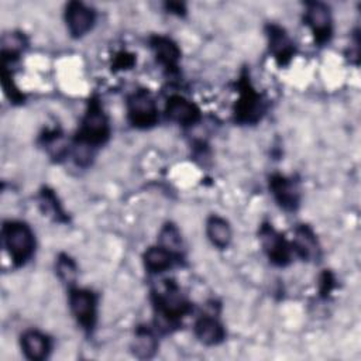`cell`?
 <instances>
[{
    "instance_id": "cell-1",
    "label": "cell",
    "mask_w": 361,
    "mask_h": 361,
    "mask_svg": "<svg viewBox=\"0 0 361 361\" xmlns=\"http://www.w3.org/2000/svg\"><path fill=\"white\" fill-rule=\"evenodd\" d=\"M157 309V326L165 331L176 327L179 320L189 312L190 305L182 296L173 281H164V288L154 292Z\"/></svg>"
},
{
    "instance_id": "cell-2",
    "label": "cell",
    "mask_w": 361,
    "mask_h": 361,
    "mask_svg": "<svg viewBox=\"0 0 361 361\" xmlns=\"http://www.w3.org/2000/svg\"><path fill=\"white\" fill-rule=\"evenodd\" d=\"M4 245L16 267L24 265L34 254L35 238L30 226L24 221L8 220L1 228Z\"/></svg>"
},
{
    "instance_id": "cell-3",
    "label": "cell",
    "mask_w": 361,
    "mask_h": 361,
    "mask_svg": "<svg viewBox=\"0 0 361 361\" xmlns=\"http://www.w3.org/2000/svg\"><path fill=\"white\" fill-rule=\"evenodd\" d=\"M110 135V127L107 116L103 111L99 100L92 99L89 102L87 110L82 120L80 128L76 134V145H83L87 148L100 145L107 141Z\"/></svg>"
},
{
    "instance_id": "cell-4",
    "label": "cell",
    "mask_w": 361,
    "mask_h": 361,
    "mask_svg": "<svg viewBox=\"0 0 361 361\" xmlns=\"http://www.w3.org/2000/svg\"><path fill=\"white\" fill-rule=\"evenodd\" d=\"M240 99L234 107V118L241 124H255L261 120L265 104L259 93L255 92L247 75H243L238 82Z\"/></svg>"
},
{
    "instance_id": "cell-5",
    "label": "cell",
    "mask_w": 361,
    "mask_h": 361,
    "mask_svg": "<svg viewBox=\"0 0 361 361\" xmlns=\"http://www.w3.org/2000/svg\"><path fill=\"white\" fill-rule=\"evenodd\" d=\"M130 123L137 128L152 127L158 121V110L154 97L145 89L135 90L127 99Z\"/></svg>"
},
{
    "instance_id": "cell-6",
    "label": "cell",
    "mask_w": 361,
    "mask_h": 361,
    "mask_svg": "<svg viewBox=\"0 0 361 361\" xmlns=\"http://www.w3.org/2000/svg\"><path fill=\"white\" fill-rule=\"evenodd\" d=\"M69 305L78 323L86 330L92 331L96 323V296L87 289L73 288L69 292Z\"/></svg>"
},
{
    "instance_id": "cell-7",
    "label": "cell",
    "mask_w": 361,
    "mask_h": 361,
    "mask_svg": "<svg viewBox=\"0 0 361 361\" xmlns=\"http://www.w3.org/2000/svg\"><path fill=\"white\" fill-rule=\"evenodd\" d=\"M259 240L269 261L275 265L283 267L290 261V245L285 237L272 226L264 224L259 228Z\"/></svg>"
},
{
    "instance_id": "cell-8",
    "label": "cell",
    "mask_w": 361,
    "mask_h": 361,
    "mask_svg": "<svg viewBox=\"0 0 361 361\" xmlns=\"http://www.w3.org/2000/svg\"><path fill=\"white\" fill-rule=\"evenodd\" d=\"M305 21L310 27L314 41L320 45L331 37V14L330 8L323 3H309L305 14Z\"/></svg>"
},
{
    "instance_id": "cell-9",
    "label": "cell",
    "mask_w": 361,
    "mask_h": 361,
    "mask_svg": "<svg viewBox=\"0 0 361 361\" xmlns=\"http://www.w3.org/2000/svg\"><path fill=\"white\" fill-rule=\"evenodd\" d=\"M66 25L72 37L78 38L89 32L94 24V11L80 1H71L66 6Z\"/></svg>"
},
{
    "instance_id": "cell-10",
    "label": "cell",
    "mask_w": 361,
    "mask_h": 361,
    "mask_svg": "<svg viewBox=\"0 0 361 361\" xmlns=\"http://www.w3.org/2000/svg\"><path fill=\"white\" fill-rule=\"evenodd\" d=\"M269 189L282 209L288 212L296 210L299 206V189L293 179L275 173L269 178Z\"/></svg>"
},
{
    "instance_id": "cell-11",
    "label": "cell",
    "mask_w": 361,
    "mask_h": 361,
    "mask_svg": "<svg viewBox=\"0 0 361 361\" xmlns=\"http://www.w3.org/2000/svg\"><path fill=\"white\" fill-rule=\"evenodd\" d=\"M165 114L171 121H175L180 126H193L200 120V111L196 104L179 94L168 97Z\"/></svg>"
},
{
    "instance_id": "cell-12",
    "label": "cell",
    "mask_w": 361,
    "mask_h": 361,
    "mask_svg": "<svg viewBox=\"0 0 361 361\" xmlns=\"http://www.w3.org/2000/svg\"><path fill=\"white\" fill-rule=\"evenodd\" d=\"M149 45L155 54L157 61L166 69V72L176 73L178 62L180 58V49L178 45L171 38L164 35L151 37Z\"/></svg>"
},
{
    "instance_id": "cell-13",
    "label": "cell",
    "mask_w": 361,
    "mask_h": 361,
    "mask_svg": "<svg viewBox=\"0 0 361 361\" xmlns=\"http://www.w3.org/2000/svg\"><path fill=\"white\" fill-rule=\"evenodd\" d=\"M268 39H269V51L279 65H286L293 56L295 48L292 41L289 39L285 30L279 25L271 24L267 27Z\"/></svg>"
},
{
    "instance_id": "cell-14",
    "label": "cell",
    "mask_w": 361,
    "mask_h": 361,
    "mask_svg": "<svg viewBox=\"0 0 361 361\" xmlns=\"http://www.w3.org/2000/svg\"><path fill=\"white\" fill-rule=\"evenodd\" d=\"M292 250L305 261H314L320 257V248L310 227L302 224L295 230Z\"/></svg>"
},
{
    "instance_id": "cell-15",
    "label": "cell",
    "mask_w": 361,
    "mask_h": 361,
    "mask_svg": "<svg viewBox=\"0 0 361 361\" xmlns=\"http://www.w3.org/2000/svg\"><path fill=\"white\" fill-rule=\"evenodd\" d=\"M21 348L27 358L41 361L48 357L51 351V341L41 331L28 330L21 336Z\"/></svg>"
},
{
    "instance_id": "cell-16",
    "label": "cell",
    "mask_w": 361,
    "mask_h": 361,
    "mask_svg": "<svg viewBox=\"0 0 361 361\" xmlns=\"http://www.w3.org/2000/svg\"><path fill=\"white\" fill-rule=\"evenodd\" d=\"M196 337L207 345H214L223 341L226 331L221 323L213 316H200L195 323Z\"/></svg>"
},
{
    "instance_id": "cell-17",
    "label": "cell",
    "mask_w": 361,
    "mask_h": 361,
    "mask_svg": "<svg viewBox=\"0 0 361 361\" xmlns=\"http://www.w3.org/2000/svg\"><path fill=\"white\" fill-rule=\"evenodd\" d=\"M179 257L168 251L166 248L158 245V247H149L144 254V264L145 268L149 272H164L168 268L172 267L173 261Z\"/></svg>"
},
{
    "instance_id": "cell-18",
    "label": "cell",
    "mask_w": 361,
    "mask_h": 361,
    "mask_svg": "<svg viewBox=\"0 0 361 361\" xmlns=\"http://www.w3.org/2000/svg\"><path fill=\"white\" fill-rule=\"evenodd\" d=\"M206 233L212 244L217 248H226L231 240V230L228 223L219 216H212L206 223Z\"/></svg>"
},
{
    "instance_id": "cell-19",
    "label": "cell",
    "mask_w": 361,
    "mask_h": 361,
    "mask_svg": "<svg viewBox=\"0 0 361 361\" xmlns=\"http://www.w3.org/2000/svg\"><path fill=\"white\" fill-rule=\"evenodd\" d=\"M158 347L157 338L152 331L147 327H140L135 331V338L133 344V351L140 358H149L155 354Z\"/></svg>"
},
{
    "instance_id": "cell-20",
    "label": "cell",
    "mask_w": 361,
    "mask_h": 361,
    "mask_svg": "<svg viewBox=\"0 0 361 361\" xmlns=\"http://www.w3.org/2000/svg\"><path fill=\"white\" fill-rule=\"evenodd\" d=\"M24 47H25V38L23 34H20V32L4 34L1 38L3 62H7L10 59L14 61L16 58H18V55L21 54Z\"/></svg>"
},
{
    "instance_id": "cell-21",
    "label": "cell",
    "mask_w": 361,
    "mask_h": 361,
    "mask_svg": "<svg viewBox=\"0 0 361 361\" xmlns=\"http://www.w3.org/2000/svg\"><path fill=\"white\" fill-rule=\"evenodd\" d=\"M39 202H41V207L44 209V213H47L48 216H54L55 220L66 221V216L52 190H49L47 188L42 189L41 195H39Z\"/></svg>"
},
{
    "instance_id": "cell-22",
    "label": "cell",
    "mask_w": 361,
    "mask_h": 361,
    "mask_svg": "<svg viewBox=\"0 0 361 361\" xmlns=\"http://www.w3.org/2000/svg\"><path fill=\"white\" fill-rule=\"evenodd\" d=\"M159 243H161V247L166 248L168 251H171L172 254L179 257L182 240H180V234H179L178 228L173 224L169 223V224L164 226V228L159 233Z\"/></svg>"
},
{
    "instance_id": "cell-23",
    "label": "cell",
    "mask_w": 361,
    "mask_h": 361,
    "mask_svg": "<svg viewBox=\"0 0 361 361\" xmlns=\"http://www.w3.org/2000/svg\"><path fill=\"white\" fill-rule=\"evenodd\" d=\"M56 274L65 283L73 285L78 276V268L75 261L66 254H59L56 259Z\"/></svg>"
},
{
    "instance_id": "cell-24",
    "label": "cell",
    "mask_w": 361,
    "mask_h": 361,
    "mask_svg": "<svg viewBox=\"0 0 361 361\" xmlns=\"http://www.w3.org/2000/svg\"><path fill=\"white\" fill-rule=\"evenodd\" d=\"M135 62V58L133 54H128V52H120L117 56H116V61L113 63V68L114 69H130Z\"/></svg>"
},
{
    "instance_id": "cell-25",
    "label": "cell",
    "mask_w": 361,
    "mask_h": 361,
    "mask_svg": "<svg viewBox=\"0 0 361 361\" xmlns=\"http://www.w3.org/2000/svg\"><path fill=\"white\" fill-rule=\"evenodd\" d=\"M333 282H334L333 275H331L329 271H324L323 275H322V278H320V295H322V296L329 295V292L331 290V288H333V285H334Z\"/></svg>"
},
{
    "instance_id": "cell-26",
    "label": "cell",
    "mask_w": 361,
    "mask_h": 361,
    "mask_svg": "<svg viewBox=\"0 0 361 361\" xmlns=\"http://www.w3.org/2000/svg\"><path fill=\"white\" fill-rule=\"evenodd\" d=\"M166 8L171 11V13H175L178 16L183 14L185 13V6L182 3H178V1H171V3H166Z\"/></svg>"
}]
</instances>
